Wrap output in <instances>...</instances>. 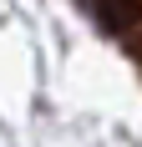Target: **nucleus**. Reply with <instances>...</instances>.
Segmentation results:
<instances>
[{
  "instance_id": "1",
  "label": "nucleus",
  "mask_w": 142,
  "mask_h": 147,
  "mask_svg": "<svg viewBox=\"0 0 142 147\" xmlns=\"http://www.w3.org/2000/svg\"><path fill=\"white\" fill-rule=\"evenodd\" d=\"M86 15L97 20L101 30H112V36H122V30L137 20V0H81Z\"/></svg>"
}]
</instances>
